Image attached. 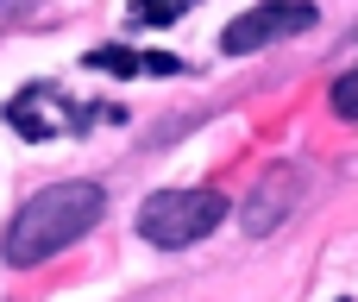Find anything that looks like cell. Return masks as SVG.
<instances>
[{"instance_id": "6da1fadb", "label": "cell", "mask_w": 358, "mask_h": 302, "mask_svg": "<svg viewBox=\"0 0 358 302\" xmlns=\"http://www.w3.org/2000/svg\"><path fill=\"white\" fill-rule=\"evenodd\" d=\"M101 214H107V189L101 183H50L31 202H19L0 252H6V265H44L50 252L76 246Z\"/></svg>"}, {"instance_id": "7a4b0ae2", "label": "cell", "mask_w": 358, "mask_h": 302, "mask_svg": "<svg viewBox=\"0 0 358 302\" xmlns=\"http://www.w3.org/2000/svg\"><path fill=\"white\" fill-rule=\"evenodd\" d=\"M220 221H227V195L220 189H164V195H151L138 208V240L176 252V246L208 240Z\"/></svg>"}, {"instance_id": "3957f363", "label": "cell", "mask_w": 358, "mask_h": 302, "mask_svg": "<svg viewBox=\"0 0 358 302\" xmlns=\"http://www.w3.org/2000/svg\"><path fill=\"white\" fill-rule=\"evenodd\" d=\"M308 25H315V6H308V0H264V6L239 13V19L220 32V50H227V57H252V50H264V44H277V38H289V32H308Z\"/></svg>"}, {"instance_id": "277c9868", "label": "cell", "mask_w": 358, "mask_h": 302, "mask_svg": "<svg viewBox=\"0 0 358 302\" xmlns=\"http://www.w3.org/2000/svg\"><path fill=\"white\" fill-rule=\"evenodd\" d=\"M296 202H302V170H296V164H277V170L258 177V189L239 202V221H245L252 240H264V233H277V227L296 214Z\"/></svg>"}, {"instance_id": "5b68a950", "label": "cell", "mask_w": 358, "mask_h": 302, "mask_svg": "<svg viewBox=\"0 0 358 302\" xmlns=\"http://www.w3.org/2000/svg\"><path fill=\"white\" fill-rule=\"evenodd\" d=\"M82 63H88V69H107V76H138V57H132L126 44H94Z\"/></svg>"}, {"instance_id": "8992f818", "label": "cell", "mask_w": 358, "mask_h": 302, "mask_svg": "<svg viewBox=\"0 0 358 302\" xmlns=\"http://www.w3.org/2000/svg\"><path fill=\"white\" fill-rule=\"evenodd\" d=\"M182 13H189V0H138V6H132L138 25H176Z\"/></svg>"}, {"instance_id": "52a82bcc", "label": "cell", "mask_w": 358, "mask_h": 302, "mask_svg": "<svg viewBox=\"0 0 358 302\" xmlns=\"http://www.w3.org/2000/svg\"><path fill=\"white\" fill-rule=\"evenodd\" d=\"M327 101H334V114H340V120H358V63L346 69V76H334Z\"/></svg>"}, {"instance_id": "ba28073f", "label": "cell", "mask_w": 358, "mask_h": 302, "mask_svg": "<svg viewBox=\"0 0 358 302\" xmlns=\"http://www.w3.org/2000/svg\"><path fill=\"white\" fill-rule=\"evenodd\" d=\"M38 0H0V19H31Z\"/></svg>"}, {"instance_id": "9c48e42d", "label": "cell", "mask_w": 358, "mask_h": 302, "mask_svg": "<svg viewBox=\"0 0 358 302\" xmlns=\"http://www.w3.org/2000/svg\"><path fill=\"white\" fill-rule=\"evenodd\" d=\"M352 44H358V32H352Z\"/></svg>"}]
</instances>
